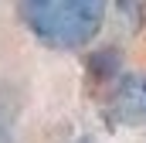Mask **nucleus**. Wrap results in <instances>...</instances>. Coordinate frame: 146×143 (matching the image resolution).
I'll use <instances>...</instances> for the list:
<instances>
[{"label": "nucleus", "instance_id": "nucleus-1", "mask_svg": "<svg viewBox=\"0 0 146 143\" xmlns=\"http://www.w3.org/2000/svg\"><path fill=\"white\" fill-rule=\"evenodd\" d=\"M17 10L24 24L51 48H82L106 21V3L99 0H27Z\"/></svg>", "mask_w": 146, "mask_h": 143}, {"label": "nucleus", "instance_id": "nucleus-2", "mask_svg": "<svg viewBox=\"0 0 146 143\" xmlns=\"http://www.w3.org/2000/svg\"><path fill=\"white\" fill-rule=\"evenodd\" d=\"M109 112L119 123H146V75H122Z\"/></svg>", "mask_w": 146, "mask_h": 143}, {"label": "nucleus", "instance_id": "nucleus-3", "mask_svg": "<svg viewBox=\"0 0 146 143\" xmlns=\"http://www.w3.org/2000/svg\"><path fill=\"white\" fill-rule=\"evenodd\" d=\"M75 143H92V140H88V136H82V140H75Z\"/></svg>", "mask_w": 146, "mask_h": 143}]
</instances>
